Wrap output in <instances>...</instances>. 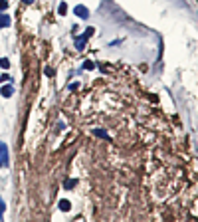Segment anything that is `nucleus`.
I'll list each match as a JSON object with an SVG mask.
<instances>
[{"instance_id":"obj_13","label":"nucleus","mask_w":198,"mask_h":222,"mask_svg":"<svg viewBox=\"0 0 198 222\" xmlns=\"http://www.w3.org/2000/svg\"><path fill=\"white\" fill-rule=\"evenodd\" d=\"M0 81H10V76H8V74H4V76H0Z\"/></svg>"},{"instance_id":"obj_3","label":"nucleus","mask_w":198,"mask_h":222,"mask_svg":"<svg viewBox=\"0 0 198 222\" xmlns=\"http://www.w3.org/2000/svg\"><path fill=\"white\" fill-rule=\"evenodd\" d=\"M60 210L69 212L71 210V202H69V200H60Z\"/></svg>"},{"instance_id":"obj_15","label":"nucleus","mask_w":198,"mask_h":222,"mask_svg":"<svg viewBox=\"0 0 198 222\" xmlns=\"http://www.w3.org/2000/svg\"><path fill=\"white\" fill-rule=\"evenodd\" d=\"M6 151H8V149H6V145L0 143V153H6Z\"/></svg>"},{"instance_id":"obj_16","label":"nucleus","mask_w":198,"mask_h":222,"mask_svg":"<svg viewBox=\"0 0 198 222\" xmlns=\"http://www.w3.org/2000/svg\"><path fill=\"white\" fill-rule=\"evenodd\" d=\"M4 210H6V206H4V200L0 198V212H4Z\"/></svg>"},{"instance_id":"obj_6","label":"nucleus","mask_w":198,"mask_h":222,"mask_svg":"<svg viewBox=\"0 0 198 222\" xmlns=\"http://www.w3.org/2000/svg\"><path fill=\"white\" fill-rule=\"evenodd\" d=\"M0 67L8 69V67H10V60H8V58H2V60H0Z\"/></svg>"},{"instance_id":"obj_4","label":"nucleus","mask_w":198,"mask_h":222,"mask_svg":"<svg viewBox=\"0 0 198 222\" xmlns=\"http://www.w3.org/2000/svg\"><path fill=\"white\" fill-rule=\"evenodd\" d=\"M0 93H2L4 97H10L12 93H14V87H12V85H4V87L0 89Z\"/></svg>"},{"instance_id":"obj_8","label":"nucleus","mask_w":198,"mask_h":222,"mask_svg":"<svg viewBox=\"0 0 198 222\" xmlns=\"http://www.w3.org/2000/svg\"><path fill=\"white\" fill-rule=\"evenodd\" d=\"M57 12H60L62 16H66V12H67V6H66V4H60V8H57Z\"/></svg>"},{"instance_id":"obj_11","label":"nucleus","mask_w":198,"mask_h":222,"mask_svg":"<svg viewBox=\"0 0 198 222\" xmlns=\"http://www.w3.org/2000/svg\"><path fill=\"white\" fill-rule=\"evenodd\" d=\"M8 8V2L6 0H0V10H6Z\"/></svg>"},{"instance_id":"obj_2","label":"nucleus","mask_w":198,"mask_h":222,"mask_svg":"<svg viewBox=\"0 0 198 222\" xmlns=\"http://www.w3.org/2000/svg\"><path fill=\"white\" fill-rule=\"evenodd\" d=\"M10 16H6V14H0V28H8L10 26Z\"/></svg>"},{"instance_id":"obj_17","label":"nucleus","mask_w":198,"mask_h":222,"mask_svg":"<svg viewBox=\"0 0 198 222\" xmlns=\"http://www.w3.org/2000/svg\"><path fill=\"white\" fill-rule=\"evenodd\" d=\"M24 2H26V4H32V2H34V0H24Z\"/></svg>"},{"instance_id":"obj_12","label":"nucleus","mask_w":198,"mask_h":222,"mask_svg":"<svg viewBox=\"0 0 198 222\" xmlns=\"http://www.w3.org/2000/svg\"><path fill=\"white\" fill-rule=\"evenodd\" d=\"M83 67H85V69H93V62H85Z\"/></svg>"},{"instance_id":"obj_5","label":"nucleus","mask_w":198,"mask_h":222,"mask_svg":"<svg viewBox=\"0 0 198 222\" xmlns=\"http://www.w3.org/2000/svg\"><path fill=\"white\" fill-rule=\"evenodd\" d=\"M0 166H2V169H6V166H8V151H6V153H2V157H0Z\"/></svg>"},{"instance_id":"obj_7","label":"nucleus","mask_w":198,"mask_h":222,"mask_svg":"<svg viewBox=\"0 0 198 222\" xmlns=\"http://www.w3.org/2000/svg\"><path fill=\"white\" fill-rule=\"evenodd\" d=\"M75 178H71V180H66V182H64V187H66V189H73V187H75Z\"/></svg>"},{"instance_id":"obj_9","label":"nucleus","mask_w":198,"mask_h":222,"mask_svg":"<svg viewBox=\"0 0 198 222\" xmlns=\"http://www.w3.org/2000/svg\"><path fill=\"white\" fill-rule=\"evenodd\" d=\"M93 32H95V28H87V30H85V34H83V38H89V36H93Z\"/></svg>"},{"instance_id":"obj_10","label":"nucleus","mask_w":198,"mask_h":222,"mask_svg":"<svg viewBox=\"0 0 198 222\" xmlns=\"http://www.w3.org/2000/svg\"><path fill=\"white\" fill-rule=\"evenodd\" d=\"M93 133L97 135V137H103V139H107V133H105V131H101V129H97V131H93Z\"/></svg>"},{"instance_id":"obj_14","label":"nucleus","mask_w":198,"mask_h":222,"mask_svg":"<svg viewBox=\"0 0 198 222\" xmlns=\"http://www.w3.org/2000/svg\"><path fill=\"white\" fill-rule=\"evenodd\" d=\"M54 74H55V71L52 69V67H46V76H54Z\"/></svg>"},{"instance_id":"obj_1","label":"nucleus","mask_w":198,"mask_h":222,"mask_svg":"<svg viewBox=\"0 0 198 222\" xmlns=\"http://www.w3.org/2000/svg\"><path fill=\"white\" fill-rule=\"evenodd\" d=\"M73 12H75V16L83 18V20H85V18H89V10L85 8V6H75V8H73Z\"/></svg>"}]
</instances>
